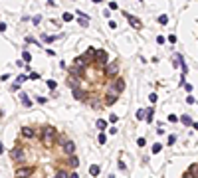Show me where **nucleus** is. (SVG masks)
<instances>
[{
    "label": "nucleus",
    "mask_w": 198,
    "mask_h": 178,
    "mask_svg": "<svg viewBox=\"0 0 198 178\" xmlns=\"http://www.w3.org/2000/svg\"><path fill=\"white\" fill-rule=\"evenodd\" d=\"M56 138H58V131L54 129V127H44V129H42V142H44V144H54V141Z\"/></svg>",
    "instance_id": "obj_1"
},
{
    "label": "nucleus",
    "mask_w": 198,
    "mask_h": 178,
    "mask_svg": "<svg viewBox=\"0 0 198 178\" xmlns=\"http://www.w3.org/2000/svg\"><path fill=\"white\" fill-rule=\"evenodd\" d=\"M93 55H95V63H97V65H105L107 59H109L105 49H93Z\"/></svg>",
    "instance_id": "obj_2"
},
{
    "label": "nucleus",
    "mask_w": 198,
    "mask_h": 178,
    "mask_svg": "<svg viewBox=\"0 0 198 178\" xmlns=\"http://www.w3.org/2000/svg\"><path fill=\"white\" fill-rule=\"evenodd\" d=\"M10 158L12 160H18V162H22L24 158H26V152H24L22 147H14L12 151H10Z\"/></svg>",
    "instance_id": "obj_3"
},
{
    "label": "nucleus",
    "mask_w": 198,
    "mask_h": 178,
    "mask_svg": "<svg viewBox=\"0 0 198 178\" xmlns=\"http://www.w3.org/2000/svg\"><path fill=\"white\" fill-rule=\"evenodd\" d=\"M34 174V168L32 166H22V168H16V178H28Z\"/></svg>",
    "instance_id": "obj_4"
},
{
    "label": "nucleus",
    "mask_w": 198,
    "mask_h": 178,
    "mask_svg": "<svg viewBox=\"0 0 198 178\" xmlns=\"http://www.w3.org/2000/svg\"><path fill=\"white\" fill-rule=\"evenodd\" d=\"M109 85H111V87L115 89L117 93H121L123 89H125V79H123V77H117V79H113V81H111Z\"/></svg>",
    "instance_id": "obj_5"
},
{
    "label": "nucleus",
    "mask_w": 198,
    "mask_h": 178,
    "mask_svg": "<svg viewBox=\"0 0 198 178\" xmlns=\"http://www.w3.org/2000/svg\"><path fill=\"white\" fill-rule=\"evenodd\" d=\"M62 148H63V152H65V154L73 156V152H75V142H72V141H65V142L62 144Z\"/></svg>",
    "instance_id": "obj_6"
},
{
    "label": "nucleus",
    "mask_w": 198,
    "mask_h": 178,
    "mask_svg": "<svg viewBox=\"0 0 198 178\" xmlns=\"http://www.w3.org/2000/svg\"><path fill=\"white\" fill-rule=\"evenodd\" d=\"M119 73V65L117 63H111V65H105V75L107 77H113Z\"/></svg>",
    "instance_id": "obj_7"
},
{
    "label": "nucleus",
    "mask_w": 198,
    "mask_h": 178,
    "mask_svg": "<svg viewBox=\"0 0 198 178\" xmlns=\"http://www.w3.org/2000/svg\"><path fill=\"white\" fill-rule=\"evenodd\" d=\"M81 62L83 63H95V55H93V48H89V52L87 53H83V55H81Z\"/></svg>",
    "instance_id": "obj_8"
},
{
    "label": "nucleus",
    "mask_w": 198,
    "mask_h": 178,
    "mask_svg": "<svg viewBox=\"0 0 198 178\" xmlns=\"http://www.w3.org/2000/svg\"><path fill=\"white\" fill-rule=\"evenodd\" d=\"M22 137L24 138H34L36 137V129L34 127H22Z\"/></svg>",
    "instance_id": "obj_9"
},
{
    "label": "nucleus",
    "mask_w": 198,
    "mask_h": 178,
    "mask_svg": "<svg viewBox=\"0 0 198 178\" xmlns=\"http://www.w3.org/2000/svg\"><path fill=\"white\" fill-rule=\"evenodd\" d=\"M73 97H75V99H79V101H85V99L89 97V95H87L85 91H83V89L75 87V89H73Z\"/></svg>",
    "instance_id": "obj_10"
},
{
    "label": "nucleus",
    "mask_w": 198,
    "mask_h": 178,
    "mask_svg": "<svg viewBox=\"0 0 198 178\" xmlns=\"http://www.w3.org/2000/svg\"><path fill=\"white\" fill-rule=\"evenodd\" d=\"M77 20H79V24H81L83 28H87V26H89V16H87V14L77 12Z\"/></svg>",
    "instance_id": "obj_11"
},
{
    "label": "nucleus",
    "mask_w": 198,
    "mask_h": 178,
    "mask_svg": "<svg viewBox=\"0 0 198 178\" xmlns=\"http://www.w3.org/2000/svg\"><path fill=\"white\" fill-rule=\"evenodd\" d=\"M127 20H129V24L135 28V30H139V28H141V20H139V18H135V16H127Z\"/></svg>",
    "instance_id": "obj_12"
},
{
    "label": "nucleus",
    "mask_w": 198,
    "mask_h": 178,
    "mask_svg": "<svg viewBox=\"0 0 198 178\" xmlns=\"http://www.w3.org/2000/svg\"><path fill=\"white\" fill-rule=\"evenodd\" d=\"M68 166L69 168H77V166H79V158H77V156H69L68 158Z\"/></svg>",
    "instance_id": "obj_13"
},
{
    "label": "nucleus",
    "mask_w": 198,
    "mask_h": 178,
    "mask_svg": "<svg viewBox=\"0 0 198 178\" xmlns=\"http://www.w3.org/2000/svg\"><path fill=\"white\" fill-rule=\"evenodd\" d=\"M145 113H147V123H151V121H153V117H155V109L153 107H148V109H145Z\"/></svg>",
    "instance_id": "obj_14"
},
{
    "label": "nucleus",
    "mask_w": 198,
    "mask_h": 178,
    "mask_svg": "<svg viewBox=\"0 0 198 178\" xmlns=\"http://www.w3.org/2000/svg\"><path fill=\"white\" fill-rule=\"evenodd\" d=\"M20 99H22V105H24V107H32V101L28 99L26 93H20Z\"/></svg>",
    "instance_id": "obj_15"
},
{
    "label": "nucleus",
    "mask_w": 198,
    "mask_h": 178,
    "mask_svg": "<svg viewBox=\"0 0 198 178\" xmlns=\"http://www.w3.org/2000/svg\"><path fill=\"white\" fill-rule=\"evenodd\" d=\"M95 127H97V129H101V131H105V129H107V121H103V119H99L97 123H95Z\"/></svg>",
    "instance_id": "obj_16"
},
{
    "label": "nucleus",
    "mask_w": 198,
    "mask_h": 178,
    "mask_svg": "<svg viewBox=\"0 0 198 178\" xmlns=\"http://www.w3.org/2000/svg\"><path fill=\"white\" fill-rule=\"evenodd\" d=\"M22 62H24V63H30V62H32V53H30V52H24V53H22Z\"/></svg>",
    "instance_id": "obj_17"
},
{
    "label": "nucleus",
    "mask_w": 198,
    "mask_h": 178,
    "mask_svg": "<svg viewBox=\"0 0 198 178\" xmlns=\"http://www.w3.org/2000/svg\"><path fill=\"white\" fill-rule=\"evenodd\" d=\"M68 83H69V87H72V89H75V87H77V77H73V75H69V79H68Z\"/></svg>",
    "instance_id": "obj_18"
},
{
    "label": "nucleus",
    "mask_w": 198,
    "mask_h": 178,
    "mask_svg": "<svg viewBox=\"0 0 198 178\" xmlns=\"http://www.w3.org/2000/svg\"><path fill=\"white\" fill-rule=\"evenodd\" d=\"M89 174H91V176H97V174H99V166L97 164H91L89 166Z\"/></svg>",
    "instance_id": "obj_19"
},
{
    "label": "nucleus",
    "mask_w": 198,
    "mask_h": 178,
    "mask_svg": "<svg viewBox=\"0 0 198 178\" xmlns=\"http://www.w3.org/2000/svg\"><path fill=\"white\" fill-rule=\"evenodd\" d=\"M180 121H182V125H186V127H188V125H192V119H190L188 115H182V117H180Z\"/></svg>",
    "instance_id": "obj_20"
},
{
    "label": "nucleus",
    "mask_w": 198,
    "mask_h": 178,
    "mask_svg": "<svg viewBox=\"0 0 198 178\" xmlns=\"http://www.w3.org/2000/svg\"><path fill=\"white\" fill-rule=\"evenodd\" d=\"M59 36H42V40L46 42V44H50V42H54V40H58Z\"/></svg>",
    "instance_id": "obj_21"
},
{
    "label": "nucleus",
    "mask_w": 198,
    "mask_h": 178,
    "mask_svg": "<svg viewBox=\"0 0 198 178\" xmlns=\"http://www.w3.org/2000/svg\"><path fill=\"white\" fill-rule=\"evenodd\" d=\"M158 22H161L162 26H164V24H168V16H167V14H161V16H158Z\"/></svg>",
    "instance_id": "obj_22"
},
{
    "label": "nucleus",
    "mask_w": 198,
    "mask_h": 178,
    "mask_svg": "<svg viewBox=\"0 0 198 178\" xmlns=\"http://www.w3.org/2000/svg\"><path fill=\"white\" fill-rule=\"evenodd\" d=\"M161 151H162V144H161V142H157V144L153 147V154H158Z\"/></svg>",
    "instance_id": "obj_23"
},
{
    "label": "nucleus",
    "mask_w": 198,
    "mask_h": 178,
    "mask_svg": "<svg viewBox=\"0 0 198 178\" xmlns=\"http://www.w3.org/2000/svg\"><path fill=\"white\" fill-rule=\"evenodd\" d=\"M137 119L139 121H143V119H147V113H145V109H141L139 113H137Z\"/></svg>",
    "instance_id": "obj_24"
},
{
    "label": "nucleus",
    "mask_w": 198,
    "mask_h": 178,
    "mask_svg": "<svg viewBox=\"0 0 198 178\" xmlns=\"http://www.w3.org/2000/svg\"><path fill=\"white\" fill-rule=\"evenodd\" d=\"M56 178H69V174L65 172V170H59V172L56 174Z\"/></svg>",
    "instance_id": "obj_25"
},
{
    "label": "nucleus",
    "mask_w": 198,
    "mask_h": 178,
    "mask_svg": "<svg viewBox=\"0 0 198 178\" xmlns=\"http://www.w3.org/2000/svg\"><path fill=\"white\" fill-rule=\"evenodd\" d=\"M188 172H192L194 176L198 178V164H192V166H190V170H188Z\"/></svg>",
    "instance_id": "obj_26"
},
{
    "label": "nucleus",
    "mask_w": 198,
    "mask_h": 178,
    "mask_svg": "<svg viewBox=\"0 0 198 178\" xmlns=\"http://www.w3.org/2000/svg\"><path fill=\"white\" fill-rule=\"evenodd\" d=\"M105 141H107V137H105V135L101 133V135L97 137V142H99V144H105Z\"/></svg>",
    "instance_id": "obj_27"
},
{
    "label": "nucleus",
    "mask_w": 198,
    "mask_h": 178,
    "mask_svg": "<svg viewBox=\"0 0 198 178\" xmlns=\"http://www.w3.org/2000/svg\"><path fill=\"white\" fill-rule=\"evenodd\" d=\"M69 20H73V16L69 12H65V14H63V22H69Z\"/></svg>",
    "instance_id": "obj_28"
},
{
    "label": "nucleus",
    "mask_w": 198,
    "mask_h": 178,
    "mask_svg": "<svg viewBox=\"0 0 198 178\" xmlns=\"http://www.w3.org/2000/svg\"><path fill=\"white\" fill-rule=\"evenodd\" d=\"M176 142V135H168V144H174Z\"/></svg>",
    "instance_id": "obj_29"
},
{
    "label": "nucleus",
    "mask_w": 198,
    "mask_h": 178,
    "mask_svg": "<svg viewBox=\"0 0 198 178\" xmlns=\"http://www.w3.org/2000/svg\"><path fill=\"white\" fill-rule=\"evenodd\" d=\"M167 40L170 42V44H176V36H174V34H170V36H168V38H167Z\"/></svg>",
    "instance_id": "obj_30"
},
{
    "label": "nucleus",
    "mask_w": 198,
    "mask_h": 178,
    "mask_svg": "<svg viewBox=\"0 0 198 178\" xmlns=\"http://www.w3.org/2000/svg\"><path fill=\"white\" fill-rule=\"evenodd\" d=\"M26 79H28V77H26V75H20V77H18V79H16V83H18V85H20V83H24V81H26Z\"/></svg>",
    "instance_id": "obj_31"
},
{
    "label": "nucleus",
    "mask_w": 198,
    "mask_h": 178,
    "mask_svg": "<svg viewBox=\"0 0 198 178\" xmlns=\"http://www.w3.org/2000/svg\"><path fill=\"white\" fill-rule=\"evenodd\" d=\"M137 144H139V147H145V144H147V141H145V138H137Z\"/></svg>",
    "instance_id": "obj_32"
},
{
    "label": "nucleus",
    "mask_w": 198,
    "mask_h": 178,
    "mask_svg": "<svg viewBox=\"0 0 198 178\" xmlns=\"http://www.w3.org/2000/svg\"><path fill=\"white\" fill-rule=\"evenodd\" d=\"M109 8H111V10H117L119 4H117V2H109Z\"/></svg>",
    "instance_id": "obj_33"
},
{
    "label": "nucleus",
    "mask_w": 198,
    "mask_h": 178,
    "mask_svg": "<svg viewBox=\"0 0 198 178\" xmlns=\"http://www.w3.org/2000/svg\"><path fill=\"white\" fill-rule=\"evenodd\" d=\"M148 99H151V103H155L158 97H157V93H151V95H148Z\"/></svg>",
    "instance_id": "obj_34"
},
{
    "label": "nucleus",
    "mask_w": 198,
    "mask_h": 178,
    "mask_svg": "<svg viewBox=\"0 0 198 178\" xmlns=\"http://www.w3.org/2000/svg\"><path fill=\"white\" fill-rule=\"evenodd\" d=\"M48 87H50V89H56V81L50 79V81H48Z\"/></svg>",
    "instance_id": "obj_35"
},
{
    "label": "nucleus",
    "mask_w": 198,
    "mask_h": 178,
    "mask_svg": "<svg viewBox=\"0 0 198 178\" xmlns=\"http://www.w3.org/2000/svg\"><path fill=\"white\" fill-rule=\"evenodd\" d=\"M168 121H170V123H176V121H178V117H176V115H168Z\"/></svg>",
    "instance_id": "obj_36"
},
{
    "label": "nucleus",
    "mask_w": 198,
    "mask_h": 178,
    "mask_svg": "<svg viewBox=\"0 0 198 178\" xmlns=\"http://www.w3.org/2000/svg\"><path fill=\"white\" fill-rule=\"evenodd\" d=\"M186 103H188V105H192V103H196V101H194V97H190V95H188V97H186Z\"/></svg>",
    "instance_id": "obj_37"
},
{
    "label": "nucleus",
    "mask_w": 198,
    "mask_h": 178,
    "mask_svg": "<svg viewBox=\"0 0 198 178\" xmlns=\"http://www.w3.org/2000/svg\"><path fill=\"white\" fill-rule=\"evenodd\" d=\"M30 79H40V73H30Z\"/></svg>",
    "instance_id": "obj_38"
},
{
    "label": "nucleus",
    "mask_w": 198,
    "mask_h": 178,
    "mask_svg": "<svg viewBox=\"0 0 198 178\" xmlns=\"http://www.w3.org/2000/svg\"><path fill=\"white\" fill-rule=\"evenodd\" d=\"M157 44H164V38L162 36H157Z\"/></svg>",
    "instance_id": "obj_39"
},
{
    "label": "nucleus",
    "mask_w": 198,
    "mask_h": 178,
    "mask_svg": "<svg viewBox=\"0 0 198 178\" xmlns=\"http://www.w3.org/2000/svg\"><path fill=\"white\" fill-rule=\"evenodd\" d=\"M117 119H119L117 115H111V117H109V121H111V123H117Z\"/></svg>",
    "instance_id": "obj_40"
},
{
    "label": "nucleus",
    "mask_w": 198,
    "mask_h": 178,
    "mask_svg": "<svg viewBox=\"0 0 198 178\" xmlns=\"http://www.w3.org/2000/svg\"><path fill=\"white\" fill-rule=\"evenodd\" d=\"M182 178H196V176H194L192 172H186V174H184V176H182Z\"/></svg>",
    "instance_id": "obj_41"
},
{
    "label": "nucleus",
    "mask_w": 198,
    "mask_h": 178,
    "mask_svg": "<svg viewBox=\"0 0 198 178\" xmlns=\"http://www.w3.org/2000/svg\"><path fill=\"white\" fill-rule=\"evenodd\" d=\"M0 32H6V24L4 22H0Z\"/></svg>",
    "instance_id": "obj_42"
},
{
    "label": "nucleus",
    "mask_w": 198,
    "mask_h": 178,
    "mask_svg": "<svg viewBox=\"0 0 198 178\" xmlns=\"http://www.w3.org/2000/svg\"><path fill=\"white\" fill-rule=\"evenodd\" d=\"M69 178H79V174H75V172H72V174H69Z\"/></svg>",
    "instance_id": "obj_43"
},
{
    "label": "nucleus",
    "mask_w": 198,
    "mask_h": 178,
    "mask_svg": "<svg viewBox=\"0 0 198 178\" xmlns=\"http://www.w3.org/2000/svg\"><path fill=\"white\" fill-rule=\"evenodd\" d=\"M2 152H4V144H2V142H0V154H2Z\"/></svg>",
    "instance_id": "obj_44"
},
{
    "label": "nucleus",
    "mask_w": 198,
    "mask_h": 178,
    "mask_svg": "<svg viewBox=\"0 0 198 178\" xmlns=\"http://www.w3.org/2000/svg\"><path fill=\"white\" fill-rule=\"evenodd\" d=\"M192 127H194V129H198V123H192Z\"/></svg>",
    "instance_id": "obj_45"
},
{
    "label": "nucleus",
    "mask_w": 198,
    "mask_h": 178,
    "mask_svg": "<svg viewBox=\"0 0 198 178\" xmlns=\"http://www.w3.org/2000/svg\"><path fill=\"white\" fill-rule=\"evenodd\" d=\"M54 178H56V176H54Z\"/></svg>",
    "instance_id": "obj_46"
}]
</instances>
